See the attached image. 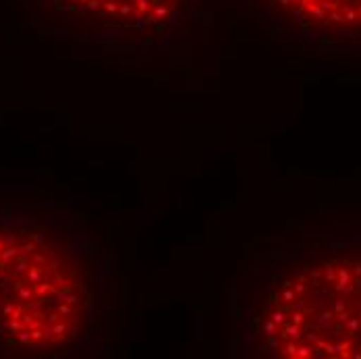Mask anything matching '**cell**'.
Segmentation results:
<instances>
[{
  "mask_svg": "<svg viewBox=\"0 0 361 359\" xmlns=\"http://www.w3.org/2000/svg\"><path fill=\"white\" fill-rule=\"evenodd\" d=\"M85 268L54 235L0 220V345L46 355L67 351L92 318Z\"/></svg>",
  "mask_w": 361,
  "mask_h": 359,
  "instance_id": "6da1fadb",
  "label": "cell"
},
{
  "mask_svg": "<svg viewBox=\"0 0 361 359\" xmlns=\"http://www.w3.org/2000/svg\"><path fill=\"white\" fill-rule=\"evenodd\" d=\"M259 334L274 358L361 359V257H324L285 276Z\"/></svg>",
  "mask_w": 361,
  "mask_h": 359,
  "instance_id": "7a4b0ae2",
  "label": "cell"
},
{
  "mask_svg": "<svg viewBox=\"0 0 361 359\" xmlns=\"http://www.w3.org/2000/svg\"><path fill=\"white\" fill-rule=\"evenodd\" d=\"M75 13L118 25H149L169 21L180 0H56Z\"/></svg>",
  "mask_w": 361,
  "mask_h": 359,
  "instance_id": "3957f363",
  "label": "cell"
},
{
  "mask_svg": "<svg viewBox=\"0 0 361 359\" xmlns=\"http://www.w3.org/2000/svg\"><path fill=\"white\" fill-rule=\"evenodd\" d=\"M287 13L330 30H361V0H272Z\"/></svg>",
  "mask_w": 361,
  "mask_h": 359,
  "instance_id": "277c9868",
  "label": "cell"
}]
</instances>
